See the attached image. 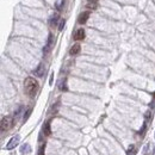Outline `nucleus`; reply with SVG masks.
Here are the masks:
<instances>
[{
    "label": "nucleus",
    "instance_id": "f257e3e1",
    "mask_svg": "<svg viewBox=\"0 0 155 155\" xmlns=\"http://www.w3.org/2000/svg\"><path fill=\"white\" fill-rule=\"evenodd\" d=\"M24 89H25V93L30 98H34L38 91L37 80H35L34 78H26L24 81Z\"/></svg>",
    "mask_w": 155,
    "mask_h": 155
},
{
    "label": "nucleus",
    "instance_id": "f03ea898",
    "mask_svg": "<svg viewBox=\"0 0 155 155\" xmlns=\"http://www.w3.org/2000/svg\"><path fill=\"white\" fill-rule=\"evenodd\" d=\"M0 125H1V131H7V130H10V129L13 127V118H12L11 116L3 117Z\"/></svg>",
    "mask_w": 155,
    "mask_h": 155
},
{
    "label": "nucleus",
    "instance_id": "7ed1b4c3",
    "mask_svg": "<svg viewBox=\"0 0 155 155\" xmlns=\"http://www.w3.org/2000/svg\"><path fill=\"white\" fill-rule=\"evenodd\" d=\"M53 47H54V35H53V34H49L47 44H45L44 48H43V54H44V55H48V54L51 51Z\"/></svg>",
    "mask_w": 155,
    "mask_h": 155
},
{
    "label": "nucleus",
    "instance_id": "20e7f679",
    "mask_svg": "<svg viewBox=\"0 0 155 155\" xmlns=\"http://www.w3.org/2000/svg\"><path fill=\"white\" fill-rule=\"evenodd\" d=\"M19 141H20V136H19V135H16V136H13V137L10 140V142L6 144V149H7V150H11V149L16 148V147L18 146Z\"/></svg>",
    "mask_w": 155,
    "mask_h": 155
},
{
    "label": "nucleus",
    "instance_id": "39448f33",
    "mask_svg": "<svg viewBox=\"0 0 155 155\" xmlns=\"http://www.w3.org/2000/svg\"><path fill=\"white\" fill-rule=\"evenodd\" d=\"M44 71H45L44 65H43V63H41V65H38V67L34 71V75H35V76H37V78H42V76L44 75Z\"/></svg>",
    "mask_w": 155,
    "mask_h": 155
},
{
    "label": "nucleus",
    "instance_id": "423d86ee",
    "mask_svg": "<svg viewBox=\"0 0 155 155\" xmlns=\"http://www.w3.org/2000/svg\"><path fill=\"white\" fill-rule=\"evenodd\" d=\"M88 18H89V12H88V11L82 12V13L79 16V18H78V23H79V24H86V22L88 20Z\"/></svg>",
    "mask_w": 155,
    "mask_h": 155
},
{
    "label": "nucleus",
    "instance_id": "0eeeda50",
    "mask_svg": "<svg viewBox=\"0 0 155 155\" xmlns=\"http://www.w3.org/2000/svg\"><path fill=\"white\" fill-rule=\"evenodd\" d=\"M84 38H85V30L81 27V29L76 30V32L74 35V40L75 41H82Z\"/></svg>",
    "mask_w": 155,
    "mask_h": 155
},
{
    "label": "nucleus",
    "instance_id": "6e6552de",
    "mask_svg": "<svg viewBox=\"0 0 155 155\" xmlns=\"http://www.w3.org/2000/svg\"><path fill=\"white\" fill-rule=\"evenodd\" d=\"M58 19H60V14L58 13H54L50 18H49V25H51V26H54V25H56L57 24V22H58Z\"/></svg>",
    "mask_w": 155,
    "mask_h": 155
},
{
    "label": "nucleus",
    "instance_id": "1a4fd4ad",
    "mask_svg": "<svg viewBox=\"0 0 155 155\" xmlns=\"http://www.w3.org/2000/svg\"><path fill=\"white\" fill-rule=\"evenodd\" d=\"M80 50H81V47H80V44H79V43H76V44H74V45L71 48V50H69V54L73 56V55H76V54H79V53H80Z\"/></svg>",
    "mask_w": 155,
    "mask_h": 155
},
{
    "label": "nucleus",
    "instance_id": "9d476101",
    "mask_svg": "<svg viewBox=\"0 0 155 155\" xmlns=\"http://www.w3.org/2000/svg\"><path fill=\"white\" fill-rule=\"evenodd\" d=\"M43 133H44V135H47V136H49V135L51 134V130H50V120H48V122L44 124Z\"/></svg>",
    "mask_w": 155,
    "mask_h": 155
},
{
    "label": "nucleus",
    "instance_id": "9b49d317",
    "mask_svg": "<svg viewBox=\"0 0 155 155\" xmlns=\"http://www.w3.org/2000/svg\"><path fill=\"white\" fill-rule=\"evenodd\" d=\"M30 151H31V147H30L27 143H25V144L22 146V148H20V153H22V154H27V153H30Z\"/></svg>",
    "mask_w": 155,
    "mask_h": 155
},
{
    "label": "nucleus",
    "instance_id": "f8f14e48",
    "mask_svg": "<svg viewBox=\"0 0 155 155\" xmlns=\"http://www.w3.org/2000/svg\"><path fill=\"white\" fill-rule=\"evenodd\" d=\"M136 154V148L134 144H131L129 148H128V151H127V155H135Z\"/></svg>",
    "mask_w": 155,
    "mask_h": 155
},
{
    "label": "nucleus",
    "instance_id": "ddd939ff",
    "mask_svg": "<svg viewBox=\"0 0 155 155\" xmlns=\"http://www.w3.org/2000/svg\"><path fill=\"white\" fill-rule=\"evenodd\" d=\"M31 112H32V107H29V109L26 110V112L24 113V117H23V120H24V122H25V120H27V118L30 117Z\"/></svg>",
    "mask_w": 155,
    "mask_h": 155
},
{
    "label": "nucleus",
    "instance_id": "4468645a",
    "mask_svg": "<svg viewBox=\"0 0 155 155\" xmlns=\"http://www.w3.org/2000/svg\"><path fill=\"white\" fill-rule=\"evenodd\" d=\"M60 89H61V91H65V92L68 89V87H67V81H66V80H63V81L61 82V85H60Z\"/></svg>",
    "mask_w": 155,
    "mask_h": 155
},
{
    "label": "nucleus",
    "instance_id": "2eb2a0df",
    "mask_svg": "<svg viewBox=\"0 0 155 155\" xmlns=\"http://www.w3.org/2000/svg\"><path fill=\"white\" fill-rule=\"evenodd\" d=\"M86 7L87 9H92V10H96L97 9V3H87Z\"/></svg>",
    "mask_w": 155,
    "mask_h": 155
},
{
    "label": "nucleus",
    "instance_id": "dca6fc26",
    "mask_svg": "<svg viewBox=\"0 0 155 155\" xmlns=\"http://www.w3.org/2000/svg\"><path fill=\"white\" fill-rule=\"evenodd\" d=\"M44 150H45V143L40 147V149H38V155H44Z\"/></svg>",
    "mask_w": 155,
    "mask_h": 155
},
{
    "label": "nucleus",
    "instance_id": "f3484780",
    "mask_svg": "<svg viewBox=\"0 0 155 155\" xmlns=\"http://www.w3.org/2000/svg\"><path fill=\"white\" fill-rule=\"evenodd\" d=\"M63 4H65V0H61L60 3L56 4V9H57L58 11H61V10H62V5H63Z\"/></svg>",
    "mask_w": 155,
    "mask_h": 155
},
{
    "label": "nucleus",
    "instance_id": "a211bd4d",
    "mask_svg": "<svg viewBox=\"0 0 155 155\" xmlns=\"http://www.w3.org/2000/svg\"><path fill=\"white\" fill-rule=\"evenodd\" d=\"M65 24H66V20L63 19V20H61V23H60V26H58V30L60 31H62L63 30V27H65Z\"/></svg>",
    "mask_w": 155,
    "mask_h": 155
},
{
    "label": "nucleus",
    "instance_id": "6ab92c4d",
    "mask_svg": "<svg viewBox=\"0 0 155 155\" xmlns=\"http://www.w3.org/2000/svg\"><path fill=\"white\" fill-rule=\"evenodd\" d=\"M58 106H60V103L57 102V103L55 104V106H53V113H56V112H57V109H58Z\"/></svg>",
    "mask_w": 155,
    "mask_h": 155
},
{
    "label": "nucleus",
    "instance_id": "aec40b11",
    "mask_svg": "<svg viewBox=\"0 0 155 155\" xmlns=\"http://www.w3.org/2000/svg\"><path fill=\"white\" fill-rule=\"evenodd\" d=\"M146 128H147V123H144V124H143V127H142V129H141V131H140V135H143V134H144Z\"/></svg>",
    "mask_w": 155,
    "mask_h": 155
},
{
    "label": "nucleus",
    "instance_id": "412c9836",
    "mask_svg": "<svg viewBox=\"0 0 155 155\" xmlns=\"http://www.w3.org/2000/svg\"><path fill=\"white\" fill-rule=\"evenodd\" d=\"M53 79H54V74H51V76H50V81H49L50 85H53Z\"/></svg>",
    "mask_w": 155,
    "mask_h": 155
},
{
    "label": "nucleus",
    "instance_id": "4be33fe9",
    "mask_svg": "<svg viewBox=\"0 0 155 155\" xmlns=\"http://www.w3.org/2000/svg\"><path fill=\"white\" fill-rule=\"evenodd\" d=\"M87 1H88V3H98L99 0H87Z\"/></svg>",
    "mask_w": 155,
    "mask_h": 155
},
{
    "label": "nucleus",
    "instance_id": "5701e85b",
    "mask_svg": "<svg viewBox=\"0 0 155 155\" xmlns=\"http://www.w3.org/2000/svg\"><path fill=\"white\" fill-rule=\"evenodd\" d=\"M154 137H155V135H154Z\"/></svg>",
    "mask_w": 155,
    "mask_h": 155
}]
</instances>
